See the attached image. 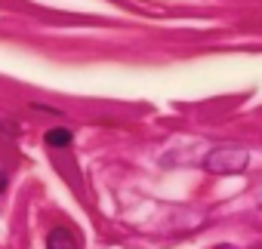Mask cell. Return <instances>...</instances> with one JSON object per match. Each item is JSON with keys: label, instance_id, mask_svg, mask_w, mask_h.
Instances as JSON below:
<instances>
[{"label": "cell", "instance_id": "obj_1", "mask_svg": "<svg viewBox=\"0 0 262 249\" xmlns=\"http://www.w3.org/2000/svg\"><path fill=\"white\" fill-rule=\"evenodd\" d=\"M250 163V151L241 148V145H219L213 148L207 157H204V169L213 172V176H234V172H244Z\"/></svg>", "mask_w": 262, "mask_h": 249}, {"label": "cell", "instance_id": "obj_2", "mask_svg": "<svg viewBox=\"0 0 262 249\" xmlns=\"http://www.w3.org/2000/svg\"><path fill=\"white\" fill-rule=\"evenodd\" d=\"M47 249H80V240L71 228H53L47 234Z\"/></svg>", "mask_w": 262, "mask_h": 249}, {"label": "cell", "instance_id": "obj_3", "mask_svg": "<svg viewBox=\"0 0 262 249\" xmlns=\"http://www.w3.org/2000/svg\"><path fill=\"white\" fill-rule=\"evenodd\" d=\"M43 139H47V145H50V148H68L74 136H71V130H65V127H56V130H50Z\"/></svg>", "mask_w": 262, "mask_h": 249}, {"label": "cell", "instance_id": "obj_4", "mask_svg": "<svg viewBox=\"0 0 262 249\" xmlns=\"http://www.w3.org/2000/svg\"><path fill=\"white\" fill-rule=\"evenodd\" d=\"M4 191H7V172L0 169V197H4Z\"/></svg>", "mask_w": 262, "mask_h": 249}, {"label": "cell", "instance_id": "obj_5", "mask_svg": "<svg viewBox=\"0 0 262 249\" xmlns=\"http://www.w3.org/2000/svg\"><path fill=\"white\" fill-rule=\"evenodd\" d=\"M213 249H237V246H231V243H219V246H213Z\"/></svg>", "mask_w": 262, "mask_h": 249}]
</instances>
